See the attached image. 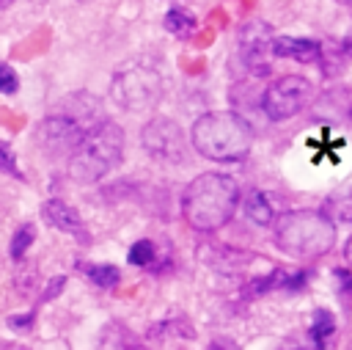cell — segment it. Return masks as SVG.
<instances>
[{"label":"cell","instance_id":"cell-4","mask_svg":"<svg viewBox=\"0 0 352 350\" xmlns=\"http://www.w3.org/2000/svg\"><path fill=\"white\" fill-rule=\"evenodd\" d=\"M124 132L116 121L104 119L85 132L80 146L69 154V174L80 185H94L121 163Z\"/></svg>","mask_w":352,"mask_h":350},{"label":"cell","instance_id":"cell-25","mask_svg":"<svg viewBox=\"0 0 352 350\" xmlns=\"http://www.w3.org/2000/svg\"><path fill=\"white\" fill-rule=\"evenodd\" d=\"M0 350H28V347H22V344H3Z\"/></svg>","mask_w":352,"mask_h":350},{"label":"cell","instance_id":"cell-19","mask_svg":"<svg viewBox=\"0 0 352 350\" xmlns=\"http://www.w3.org/2000/svg\"><path fill=\"white\" fill-rule=\"evenodd\" d=\"M19 77L8 63H0V94H16Z\"/></svg>","mask_w":352,"mask_h":350},{"label":"cell","instance_id":"cell-5","mask_svg":"<svg viewBox=\"0 0 352 350\" xmlns=\"http://www.w3.org/2000/svg\"><path fill=\"white\" fill-rule=\"evenodd\" d=\"M110 99L124 110H148L162 99V77L154 66L129 63L113 74Z\"/></svg>","mask_w":352,"mask_h":350},{"label":"cell","instance_id":"cell-22","mask_svg":"<svg viewBox=\"0 0 352 350\" xmlns=\"http://www.w3.org/2000/svg\"><path fill=\"white\" fill-rule=\"evenodd\" d=\"M336 278H338V289L346 292V295H352V273L338 267V270H336Z\"/></svg>","mask_w":352,"mask_h":350},{"label":"cell","instance_id":"cell-21","mask_svg":"<svg viewBox=\"0 0 352 350\" xmlns=\"http://www.w3.org/2000/svg\"><path fill=\"white\" fill-rule=\"evenodd\" d=\"M63 287H66V278H63V276H55V278L50 281V287L41 292V300H52V298H58Z\"/></svg>","mask_w":352,"mask_h":350},{"label":"cell","instance_id":"cell-26","mask_svg":"<svg viewBox=\"0 0 352 350\" xmlns=\"http://www.w3.org/2000/svg\"><path fill=\"white\" fill-rule=\"evenodd\" d=\"M346 262L352 265V237H349V243H346Z\"/></svg>","mask_w":352,"mask_h":350},{"label":"cell","instance_id":"cell-6","mask_svg":"<svg viewBox=\"0 0 352 350\" xmlns=\"http://www.w3.org/2000/svg\"><path fill=\"white\" fill-rule=\"evenodd\" d=\"M314 99V85L311 80L300 77V74H286L280 80H275L264 96H261V110L270 121H286L292 116H297L302 107H308V102Z\"/></svg>","mask_w":352,"mask_h":350},{"label":"cell","instance_id":"cell-15","mask_svg":"<svg viewBox=\"0 0 352 350\" xmlns=\"http://www.w3.org/2000/svg\"><path fill=\"white\" fill-rule=\"evenodd\" d=\"M330 209L341 218V220H352V185L341 187L336 196H330Z\"/></svg>","mask_w":352,"mask_h":350},{"label":"cell","instance_id":"cell-11","mask_svg":"<svg viewBox=\"0 0 352 350\" xmlns=\"http://www.w3.org/2000/svg\"><path fill=\"white\" fill-rule=\"evenodd\" d=\"M242 207H245V215H248L256 226H270V223H272V207H270V201H267V196H264L261 190H250V193L245 196Z\"/></svg>","mask_w":352,"mask_h":350},{"label":"cell","instance_id":"cell-20","mask_svg":"<svg viewBox=\"0 0 352 350\" xmlns=\"http://www.w3.org/2000/svg\"><path fill=\"white\" fill-rule=\"evenodd\" d=\"M33 322H36V311L8 317V325H11V328H16V331H30V328H33Z\"/></svg>","mask_w":352,"mask_h":350},{"label":"cell","instance_id":"cell-13","mask_svg":"<svg viewBox=\"0 0 352 350\" xmlns=\"http://www.w3.org/2000/svg\"><path fill=\"white\" fill-rule=\"evenodd\" d=\"M165 30L173 33V36H179V39H187L195 30V17L187 8H179L176 6V8H170L165 14Z\"/></svg>","mask_w":352,"mask_h":350},{"label":"cell","instance_id":"cell-10","mask_svg":"<svg viewBox=\"0 0 352 350\" xmlns=\"http://www.w3.org/2000/svg\"><path fill=\"white\" fill-rule=\"evenodd\" d=\"M275 58H289L297 63H314L322 58V44L314 39H294V36H278L272 41Z\"/></svg>","mask_w":352,"mask_h":350},{"label":"cell","instance_id":"cell-18","mask_svg":"<svg viewBox=\"0 0 352 350\" xmlns=\"http://www.w3.org/2000/svg\"><path fill=\"white\" fill-rule=\"evenodd\" d=\"M0 171H6L8 176L22 179V171H19V163H16V152L6 141H0Z\"/></svg>","mask_w":352,"mask_h":350},{"label":"cell","instance_id":"cell-8","mask_svg":"<svg viewBox=\"0 0 352 350\" xmlns=\"http://www.w3.org/2000/svg\"><path fill=\"white\" fill-rule=\"evenodd\" d=\"M272 41H275V33L267 22L261 19H253L248 22L242 30H239V58H242V66L256 74V77H264L270 72V55H272Z\"/></svg>","mask_w":352,"mask_h":350},{"label":"cell","instance_id":"cell-7","mask_svg":"<svg viewBox=\"0 0 352 350\" xmlns=\"http://www.w3.org/2000/svg\"><path fill=\"white\" fill-rule=\"evenodd\" d=\"M140 143L160 163H182L184 160V146H187L184 132L176 121H170L165 116L146 121V127L140 132Z\"/></svg>","mask_w":352,"mask_h":350},{"label":"cell","instance_id":"cell-3","mask_svg":"<svg viewBox=\"0 0 352 350\" xmlns=\"http://www.w3.org/2000/svg\"><path fill=\"white\" fill-rule=\"evenodd\" d=\"M336 223L316 209H292L275 220V243L294 259H319L336 245Z\"/></svg>","mask_w":352,"mask_h":350},{"label":"cell","instance_id":"cell-14","mask_svg":"<svg viewBox=\"0 0 352 350\" xmlns=\"http://www.w3.org/2000/svg\"><path fill=\"white\" fill-rule=\"evenodd\" d=\"M336 331V317L327 311V309H316L314 311V322H311V339H314V347L322 350L324 342L333 336Z\"/></svg>","mask_w":352,"mask_h":350},{"label":"cell","instance_id":"cell-17","mask_svg":"<svg viewBox=\"0 0 352 350\" xmlns=\"http://www.w3.org/2000/svg\"><path fill=\"white\" fill-rule=\"evenodd\" d=\"M126 259H129L132 265H138V267L151 265V262H154V243H151V240H138V243L129 248Z\"/></svg>","mask_w":352,"mask_h":350},{"label":"cell","instance_id":"cell-1","mask_svg":"<svg viewBox=\"0 0 352 350\" xmlns=\"http://www.w3.org/2000/svg\"><path fill=\"white\" fill-rule=\"evenodd\" d=\"M239 207V185L228 174H201L182 193V218L195 231H217Z\"/></svg>","mask_w":352,"mask_h":350},{"label":"cell","instance_id":"cell-16","mask_svg":"<svg viewBox=\"0 0 352 350\" xmlns=\"http://www.w3.org/2000/svg\"><path fill=\"white\" fill-rule=\"evenodd\" d=\"M33 240H36L33 223H25L22 229H16V234H14V240H11V256H14V259H22Z\"/></svg>","mask_w":352,"mask_h":350},{"label":"cell","instance_id":"cell-23","mask_svg":"<svg viewBox=\"0 0 352 350\" xmlns=\"http://www.w3.org/2000/svg\"><path fill=\"white\" fill-rule=\"evenodd\" d=\"M206 350H239V344L234 339H228V336H220V339H212Z\"/></svg>","mask_w":352,"mask_h":350},{"label":"cell","instance_id":"cell-27","mask_svg":"<svg viewBox=\"0 0 352 350\" xmlns=\"http://www.w3.org/2000/svg\"><path fill=\"white\" fill-rule=\"evenodd\" d=\"M349 121H352V110H349Z\"/></svg>","mask_w":352,"mask_h":350},{"label":"cell","instance_id":"cell-9","mask_svg":"<svg viewBox=\"0 0 352 350\" xmlns=\"http://www.w3.org/2000/svg\"><path fill=\"white\" fill-rule=\"evenodd\" d=\"M41 215H44V220H47L50 226H55L58 231H66V234L77 237L80 243H88V229H85L80 212H77L72 204H66L63 198H50V201H44V204H41Z\"/></svg>","mask_w":352,"mask_h":350},{"label":"cell","instance_id":"cell-24","mask_svg":"<svg viewBox=\"0 0 352 350\" xmlns=\"http://www.w3.org/2000/svg\"><path fill=\"white\" fill-rule=\"evenodd\" d=\"M344 50H346V52H352V33L344 39Z\"/></svg>","mask_w":352,"mask_h":350},{"label":"cell","instance_id":"cell-12","mask_svg":"<svg viewBox=\"0 0 352 350\" xmlns=\"http://www.w3.org/2000/svg\"><path fill=\"white\" fill-rule=\"evenodd\" d=\"M80 273L88 276L96 287L102 289H113L121 281V270L113 265H91V262H80Z\"/></svg>","mask_w":352,"mask_h":350},{"label":"cell","instance_id":"cell-2","mask_svg":"<svg viewBox=\"0 0 352 350\" xmlns=\"http://www.w3.org/2000/svg\"><path fill=\"white\" fill-rule=\"evenodd\" d=\"M190 141H192V149L206 160L236 163L248 157L253 146V130L234 110H212L192 121Z\"/></svg>","mask_w":352,"mask_h":350}]
</instances>
